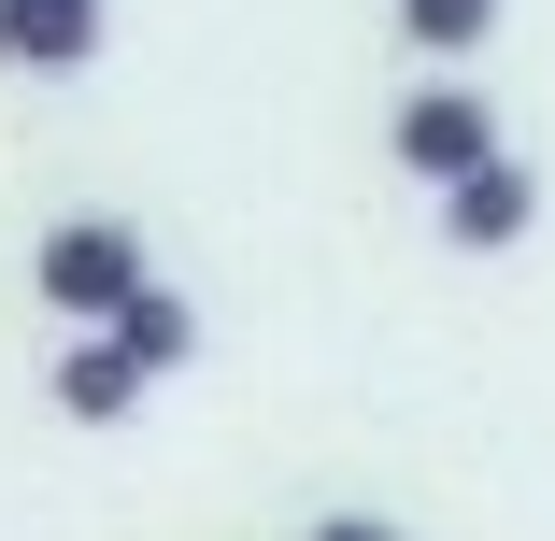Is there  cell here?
I'll list each match as a JSON object with an SVG mask.
<instances>
[{
	"mask_svg": "<svg viewBox=\"0 0 555 541\" xmlns=\"http://www.w3.org/2000/svg\"><path fill=\"white\" fill-rule=\"evenodd\" d=\"M29 285H43L57 313H86V329H115V313H129L157 271H143V229H115V214H72V229L29 243Z\"/></svg>",
	"mask_w": 555,
	"mask_h": 541,
	"instance_id": "obj_1",
	"label": "cell"
},
{
	"mask_svg": "<svg viewBox=\"0 0 555 541\" xmlns=\"http://www.w3.org/2000/svg\"><path fill=\"white\" fill-rule=\"evenodd\" d=\"M385 143H399V171H427V185H470V171H499V115H485V86H413Z\"/></svg>",
	"mask_w": 555,
	"mask_h": 541,
	"instance_id": "obj_2",
	"label": "cell"
},
{
	"mask_svg": "<svg viewBox=\"0 0 555 541\" xmlns=\"http://www.w3.org/2000/svg\"><path fill=\"white\" fill-rule=\"evenodd\" d=\"M0 57L15 72H86L100 57V0H0Z\"/></svg>",
	"mask_w": 555,
	"mask_h": 541,
	"instance_id": "obj_3",
	"label": "cell"
},
{
	"mask_svg": "<svg viewBox=\"0 0 555 541\" xmlns=\"http://www.w3.org/2000/svg\"><path fill=\"white\" fill-rule=\"evenodd\" d=\"M527 214H541V185L499 157V171H470V185H441V243H470V257H499V243H527Z\"/></svg>",
	"mask_w": 555,
	"mask_h": 541,
	"instance_id": "obj_4",
	"label": "cell"
},
{
	"mask_svg": "<svg viewBox=\"0 0 555 541\" xmlns=\"http://www.w3.org/2000/svg\"><path fill=\"white\" fill-rule=\"evenodd\" d=\"M100 343H115V357H129V371L157 385V371H185V357H199V313H185L171 285H143V299H129V313H115Z\"/></svg>",
	"mask_w": 555,
	"mask_h": 541,
	"instance_id": "obj_5",
	"label": "cell"
},
{
	"mask_svg": "<svg viewBox=\"0 0 555 541\" xmlns=\"http://www.w3.org/2000/svg\"><path fill=\"white\" fill-rule=\"evenodd\" d=\"M57 413H72V427H115V413H143V371H129L115 343L86 329V343L57 357Z\"/></svg>",
	"mask_w": 555,
	"mask_h": 541,
	"instance_id": "obj_6",
	"label": "cell"
},
{
	"mask_svg": "<svg viewBox=\"0 0 555 541\" xmlns=\"http://www.w3.org/2000/svg\"><path fill=\"white\" fill-rule=\"evenodd\" d=\"M485 29H499V0H399L413 57H485Z\"/></svg>",
	"mask_w": 555,
	"mask_h": 541,
	"instance_id": "obj_7",
	"label": "cell"
},
{
	"mask_svg": "<svg viewBox=\"0 0 555 541\" xmlns=\"http://www.w3.org/2000/svg\"><path fill=\"white\" fill-rule=\"evenodd\" d=\"M313 541H399V527H385V513H327Z\"/></svg>",
	"mask_w": 555,
	"mask_h": 541,
	"instance_id": "obj_8",
	"label": "cell"
}]
</instances>
